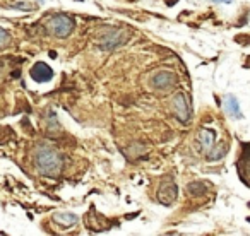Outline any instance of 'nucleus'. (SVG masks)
Wrapping results in <instances>:
<instances>
[{
    "label": "nucleus",
    "instance_id": "2",
    "mask_svg": "<svg viewBox=\"0 0 250 236\" xmlns=\"http://www.w3.org/2000/svg\"><path fill=\"white\" fill-rule=\"evenodd\" d=\"M74 26H76V22H74V19L70 16L57 14L50 19L46 28H48L50 35L57 36V38H65V36H69L74 31Z\"/></svg>",
    "mask_w": 250,
    "mask_h": 236
},
{
    "label": "nucleus",
    "instance_id": "10",
    "mask_svg": "<svg viewBox=\"0 0 250 236\" xmlns=\"http://www.w3.org/2000/svg\"><path fill=\"white\" fill-rule=\"evenodd\" d=\"M214 140H216V136L212 130H201V134H199V144L202 146V149L204 151H211L212 146H214Z\"/></svg>",
    "mask_w": 250,
    "mask_h": 236
},
{
    "label": "nucleus",
    "instance_id": "1",
    "mask_svg": "<svg viewBox=\"0 0 250 236\" xmlns=\"http://www.w3.org/2000/svg\"><path fill=\"white\" fill-rule=\"evenodd\" d=\"M35 163L36 170L45 177H57L62 170V157L57 151L50 149V147H40L35 154Z\"/></svg>",
    "mask_w": 250,
    "mask_h": 236
},
{
    "label": "nucleus",
    "instance_id": "3",
    "mask_svg": "<svg viewBox=\"0 0 250 236\" xmlns=\"http://www.w3.org/2000/svg\"><path fill=\"white\" fill-rule=\"evenodd\" d=\"M177 195H178L177 185L173 183L171 178H167V180L161 183L160 190H158V200L165 205H171L175 200H177Z\"/></svg>",
    "mask_w": 250,
    "mask_h": 236
},
{
    "label": "nucleus",
    "instance_id": "9",
    "mask_svg": "<svg viewBox=\"0 0 250 236\" xmlns=\"http://www.w3.org/2000/svg\"><path fill=\"white\" fill-rule=\"evenodd\" d=\"M225 110H226V113H228L229 117H233V118H240V120H242V118H243L242 111H240L238 99H236L235 96H231V94H228V96L225 98Z\"/></svg>",
    "mask_w": 250,
    "mask_h": 236
},
{
    "label": "nucleus",
    "instance_id": "13",
    "mask_svg": "<svg viewBox=\"0 0 250 236\" xmlns=\"http://www.w3.org/2000/svg\"><path fill=\"white\" fill-rule=\"evenodd\" d=\"M206 192V185L202 181H194V183L188 185V194L192 195H202Z\"/></svg>",
    "mask_w": 250,
    "mask_h": 236
},
{
    "label": "nucleus",
    "instance_id": "5",
    "mask_svg": "<svg viewBox=\"0 0 250 236\" xmlns=\"http://www.w3.org/2000/svg\"><path fill=\"white\" fill-rule=\"evenodd\" d=\"M236 168L240 171V177L247 185H250V144H245L242 149V156H240Z\"/></svg>",
    "mask_w": 250,
    "mask_h": 236
},
{
    "label": "nucleus",
    "instance_id": "12",
    "mask_svg": "<svg viewBox=\"0 0 250 236\" xmlns=\"http://www.w3.org/2000/svg\"><path fill=\"white\" fill-rule=\"evenodd\" d=\"M226 146L225 144H219V146H212V149L209 151V154H208V157L211 161H216V159H219V157H223L226 154Z\"/></svg>",
    "mask_w": 250,
    "mask_h": 236
},
{
    "label": "nucleus",
    "instance_id": "6",
    "mask_svg": "<svg viewBox=\"0 0 250 236\" xmlns=\"http://www.w3.org/2000/svg\"><path fill=\"white\" fill-rule=\"evenodd\" d=\"M29 74H31L33 79L38 80V82H48V80L53 77V70L50 69L45 62L35 63V65L31 67V72H29Z\"/></svg>",
    "mask_w": 250,
    "mask_h": 236
},
{
    "label": "nucleus",
    "instance_id": "7",
    "mask_svg": "<svg viewBox=\"0 0 250 236\" xmlns=\"http://www.w3.org/2000/svg\"><path fill=\"white\" fill-rule=\"evenodd\" d=\"M175 84V76L171 72H158L156 76L153 77V86L156 89H168Z\"/></svg>",
    "mask_w": 250,
    "mask_h": 236
},
{
    "label": "nucleus",
    "instance_id": "11",
    "mask_svg": "<svg viewBox=\"0 0 250 236\" xmlns=\"http://www.w3.org/2000/svg\"><path fill=\"white\" fill-rule=\"evenodd\" d=\"M53 221L60 226H72L77 222V216L72 212H57V214H53Z\"/></svg>",
    "mask_w": 250,
    "mask_h": 236
},
{
    "label": "nucleus",
    "instance_id": "8",
    "mask_svg": "<svg viewBox=\"0 0 250 236\" xmlns=\"http://www.w3.org/2000/svg\"><path fill=\"white\" fill-rule=\"evenodd\" d=\"M120 43H122V31L113 29V31H110L106 36H103V38H101L100 46L103 50H113L115 46H118Z\"/></svg>",
    "mask_w": 250,
    "mask_h": 236
},
{
    "label": "nucleus",
    "instance_id": "14",
    "mask_svg": "<svg viewBox=\"0 0 250 236\" xmlns=\"http://www.w3.org/2000/svg\"><path fill=\"white\" fill-rule=\"evenodd\" d=\"M9 43H11V35L4 28H0V50L5 48Z\"/></svg>",
    "mask_w": 250,
    "mask_h": 236
},
{
    "label": "nucleus",
    "instance_id": "15",
    "mask_svg": "<svg viewBox=\"0 0 250 236\" xmlns=\"http://www.w3.org/2000/svg\"><path fill=\"white\" fill-rule=\"evenodd\" d=\"M214 2H231V0H214Z\"/></svg>",
    "mask_w": 250,
    "mask_h": 236
},
{
    "label": "nucleus",
    "instance_id": "4",
    "mask_svg": "<svg viewBox=\"0 0 250 236\" xmlns=\"http://www.w3.org/2000/svg\"><path fill=\"white\" fill-rule=\"evenodd\" d=\"M173 110L182 123L188 122V118H190V108H188L187 98H185L184 93H177V96L173 98Z\"/></svg>",
    "mask_w": 250,
    "mask_h": 236
}]
</instances>
